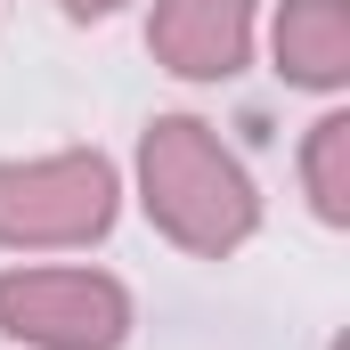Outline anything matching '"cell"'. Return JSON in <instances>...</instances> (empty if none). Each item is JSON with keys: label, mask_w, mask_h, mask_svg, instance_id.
Segmentation results:
<instances>
[{"label": "cell", "mask_w": 350, "mask_h": 350, "mask_svg": "<svg viewBox=\"0 0 350 350\" xmlns=\"http://www.w3.org/2000/svg\"><path fill=\"white\" fill-rule=\"evenodd\" d=\"M277 74L293 90H342L350 82V0H285L269 25Z\"/></svg>", "instance_id": "cell-5"}, {"label": "cell", "mask_w": 350, "mask_h": 350, "mask_svg": "<svg viewBox=\"0 0 350 350\" xmlns=\"http://www.w3.org/2000/svg\"><path fill=\"white\" fill-rule=\"evenodd\" d=\"M57 8H66L74 25H106V16H122L131 0H57Z\"/></svg>", "instance_id": "cell-7"}, {"label": "cell", "mask_w": 350, "mask_h": 350, "mask_svg": "<svg viewBox=\"0 0 350 350\" xmlns=\"http://www.w3.org/2000/svg\"><path fill=\"white\" fill-rule=\"evenodd\" d=\"M122 220V172L98 147L0 155V245L8 253H74Z\"/></svg>", "instance_id": "cell-2"}, {"label": "cell", "mask_w": 350, "mask_h": 350, "mask_svg": "<svg viewBox=\"0 0 350 350\" xmlns=\"http://www.w3.org/2000/svg\"><path fill=\"white\" fill-rule=\"evenodd\" d=\"M0 334L25 350H122L131 285L114 269H0Z\"/></svg>", "instance_id": "cell-3"}, {"label": "cell", "mask_w": 350, "mask_h": 350, "mask_svg": "<svg viewBox=\"0 0 350 350\" xmlns=\"http://www.w3.org/2000/svg\"><path fill=\"white\" fill-rule=\"evenodd\" d=\"M301 187H310V212L326 228H350V114H318L310 139H301Z\"/></svg>", "instance_id": "cell-6"}, {"label": "cell", "mask_w": 350, "mask_h": 350, "mask_svg": "<svg viewBox=\"0 0 350 350\" xmlns=\"http://www.w3.org/2000/svg\"><path fill=\"white\" fill-rule=\"evenodd\" d=\"M147 49L179 82H237L253 66V0H155Z\"/></svg>", "instance_id": "cell-4"}, {"label": "cell", "mask_w": 350, "mask_h": 350, "mask_svg": "<svg viewBox=\"0 0 350 350\" xmlns=\"http://www.w3.org/2000/svg\"><path fill=\"white\" fill-rule=\"evenodd\" d=\"M139 204H147L155 237H172L196 261H228L261 228V187L204 114H155L147 122V139H139Z\"/></svg>", "instance_id": "cell-1"}]
</instances>
